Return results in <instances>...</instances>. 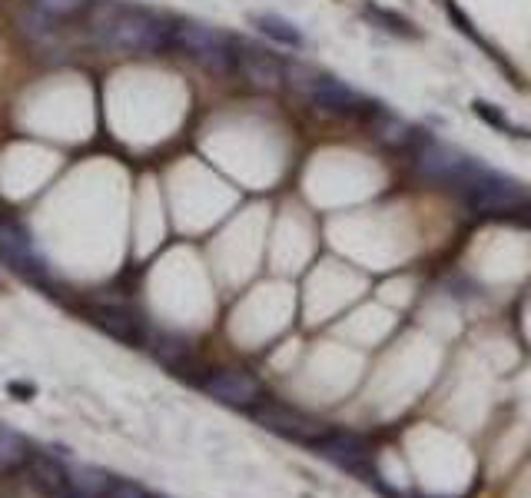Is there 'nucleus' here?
I'll use <instances>...</instances> for the list:
<instances>
[{"label": "nucleus", "mask_w": 531, "mask_h": 498, "mask_svg": "<svg viewBox=\"0 0 531 498\" xmlns=\"http://www.w3.org/2000/svg\"><path fill=\"white\" fill-rule=\"evenodd\" d=\"M0 289H4V276H0Z\"/></svg>", "instance_id": "b1692460"}, {"label": "nucleus", "mask_w": 531, "mask_h": 498, "mask_svg": "<svg viewBox=\"0 0 531 498\" xmlns=\"http://www.w3.org/2000/svg\"><path fill=\"white\" fill-rule=\"evenodd\" d=\"M7 389L14 392V396H20V399H30V396H34V386H24V382H10Z\"/></svg>", "instance_id": "5701e85b"}, {"label": "nucleus", "mask_w": 531, "mask_h": 498, "mask_svg": "<svg viewBox=\"0 0 531 498\" xmlns=\"http://www.w3.org/2000/svg\"><path fill=\"white\" fill-rule=\"evenodd\" d=\"M203 389L210 392L213 399L226 402V406H256L259 396H263V389H259V382L249 376V372H239V369H220L213 372L210 379L203 382Z\"/></svg>", "instance_id": "6e6552de"}, {"label": "nucleus", "mask_w": 531, "mask_h": 498, "mask_svg": "<svg viewBox=\"0 0 531 498\" xmlns=\"http://www.w3.org/2000/svg\"><path fill=\"white\" fill-rule=\"evenodd\" d=\"M147 342H150V349L156 352V359L166 362L170 369H176V372L186 369V362H190V346H186L180 336H170V332H166V336H163V332H153Z\"/></svg>", "instance_id": "dca6fc26"}, {"label": "nucleus", "mask_w": 531, "mask_h": 498, "mask_svg": "<svg viewBox=\"0 0 531 498\" xmlns=\"http://www.w3.org/2000/svg\"><path fill=\"white\" fill-rule=\"evenodd\" d=\"M236 74L259 93H276L286 87V60H279L263 47L236 40Z\"/></svg>", "instance_id": "423d86ee"}, {"label": "nucleus", "mask_w": 531, "mask_h": 498, "mask_svg": "<svg viewBox=\"0 0 531 498\" xmlns=\"http://www.w3.org/2000/svg\"><path fill=\"white\" fill-rule=\"evenodd\" d=\"M27 475H30V485L47 498H64L70 492V475L64 472V465H60L57 459H50V455L30 452Z\"/></svg>", "instance_id": "f8f14e48"}, {"label": "nucleus", "mask_w": 531, "mask_h": 498, "mask_svg": "<svg viewBox=\"0 0 531 498\" xmlns=\"http://www.w3.org/2000/svg\"><path fill=\"white\" fill-rule=\"evenodd\" d=\"M508 223H518V226H528V230H531V200L522 206V210H518L515 216H512V220H508Z\"/></svg>", "instance_id": "4be33fe9"}, {"label": "nucleus", "mask_w": 531, "mask_h": 498, "mask_svg": "<svg viewBox=\"0 0 531 498\" xmlns=\"http://www.w3.org/2000/svg\"><path fill=\"white\" fill-rule=\"evenodd\" d=\"M312 449H316L322 459L336 462L349 472L369 469V449L359 439H352V435H319V439H312Z\"/></svg>", "instance_id": "9b49d317"}, {"label": "nucleus", "mask_w": 531, "mask_h": 498, "mask_svg": "<svg viewBox=\"0 0 531 498\" xmlns=\"http://www.w3.org/2000/svg\"><path fill=\"white\" fill-rule=\"evenodd\" d=\"M110 475L100 469H77V475L70 479V489L83 498H103L110 492Z\"/></svg>", "instance_id": "a211bd4d"}, {"label": "nucleus", "mask_w": 531, "mask_h": 498, "mask_svg": "<svg viewBox=\"0 0 531 498\" xmlns=\"http://www.w3.org/2000/svg\"><path fill=\"white\" fill-rule=\"evenodd\" d=\"M366 123H369V130L379 147L392 150V153H412L415 140H419V127H412L409 120H402L399 113H392L389 107H382V103Z\"/></svg>", "instance_id": "1a4fd4ad"}, {"label": "nucleus", "mask_w": 531, "mask_h": 498, "mask_svg": "<svg viewBox=\"0 0 531 498\" xmlns=\"http://www.w3.org/2000/svg\"><path fill=\"white\" fill-rule=\"evenodd\" d=\"M249 24H253L263 37H269L273 44L286 47V50H299L306 44L303 30H299L293 20H286L279 14H253V17H249Z\"/></svg>", "instance_id": "4468645a"}, {"label": "nucleus", "mask_w": 531, "mask_h": 498, "mask_svg": "<svg viewBox=\"0 0 531 498\" xmlns=\"http://www.w3.org/2000/svg\"><path fill=\"white\" fill-rule=\"evenodd\" d=\"M306 100L316 103L319 110L332 113V117H349V120H369L372 113H376L379 100L366 97V93L352 90L346 80L332 77V74H316L312 80V87L306 93Z\"/></svg>", "instance_id": "39448f33"}, {"label": "nucleus", "mask_w": 531, "mask_h": 498, "mask_svg": "<svg viewBox=\"0 0 531 498\" xmlns=\"http://www.w3.org/2000/svg\"><path fill=\"white\" fill-rule=\"evenodd\" d=\"M472 163H475L472 153L458 150L452 143H442V140H435L432 133L419 130V140H415V147H412V166L419 180L455 190V183L462 180Z\"/></svg>", "instance_id": "20e7f679"}, {"label": "nucleus", "mask_w": 531, "mask_h": 498, "mask_svg": "<svg viewBox=\"0 0 531 498\" xmlns=\"http://www.w3.org/2000/svg\"><path fill=\"white\" fill-rule=\"evenodd\" d=\"M37 7L50 17H77L90 7V0H37Z\"/></svg>", "instance_id": "aec40b11"}, {"label": "nucleus", "mask_w": 531, "mask_h": 498, "mask_svg": "<svg viewBox=\"0 0 531 498\" xmlns=\"http://www.w3.org/2000/svg\"><path fill=\"white\" fill-rule=\"evenodd\" d=\"M0 256H4L20 276L37 279V283H44V279H47V263L37 256V249H34V243H30V236L20 230L17 223L0 220Z\"/></svg>", "instance_id": "0eeeda50"}, {"label": "nucleus", "mask_w": 531, "mask_h": 498, "mask_svg": "<svg viewBox=\"0 0 531 498\" xmlns=\"http://www.w3.org/2000/svg\"><path fill=\"white\" fill-rule=\"evenodd\" d=\"M452 193L462 196V203L475 216H482V220H512V216L531 200L528 183L515 180V176H508L502 170H492V166H485L482 160H475L468 166Z\"/></svg>", "instance_id": "f257e3e1"}, {"label": "nucleus", "mask_w": 531, "mask_h": 498, "mask_svg": "<svg viewBox=\"0 0 531 498\" xmlns=\"http://www.w3.org/2000/svg\"><path fill=\"white\" fill-rule=\"evenodd\" d=\"M93 323H97L107 336L127 342V346H143V329H140V319H133L130 313H123V309H113V306H97L93 309Z\"/></svg>", "instance_id": "ddd939ff"}, {"label": "nucleus", "mask_w": 531, "mask_h": 498, "mask_svg": "<svg viewBox=\"0 0 531 498\" xmlns=\"http://www.w3.org/2000/svg\"><path fill=\"white\" fill-rule=\"evenodd\" d=\"M97 30L103 44L127 54H160L170 47V24L140 7H110Z\"/></svg>", "instance_id": "f03ea898"}, {"label": "nucleus", "mask_w": 531, "mask_h": 498, "mask_svg": "<svg viewBox=\"0 0 531 498\" xmlns=\"http://www.w3.org/2000/svg\"><path fill=\"white\" fill-rule=\"evenodd\" d=\"M256 422L263 425L269 432H279V435H289V439H299V442H309L319 439V429L316 422H309L306 415H299L293 409H283V406H256L253 409Z\"/></svg>", "instance_id": "9d476101"}, {"label": "nucleus", "mask_w": 531, "mask_h": 498, "mask_svg": "<svg viewBox=\"0 0 531 498\" xmlns=\"http://www.w3.org/2000/svg\"><path fill=\"white\" fill-rule=\"evenodd\" d=\"M475 113H478V117H482L485 123H492V127H498V130H505V133H508V137H528V133H525V130H518V127H515V123H512V120H508L502 110H495V107H492V103L478 100V103H475Z\"/></svg>", "instance_id": "6ab92c4d"}, {"label": "nucleus", "mask_w": 531, "mask_h": 498, "mask_svg": "<svg viewBox=\"0 0 531 498\" xmlns=\"http://www.w3.org/2000/svg\"><path fill=\"white\" fill-rule=\"evenodd\" d=\"M170 47L196 60L210 74H236V40L213 30L210 24H200V20L170 24Z\"/></svg>", "instance_id": "7ed1b4c3"}, {"label": "nucleus", "mask_w": 531, "mask_h": 498, "mask_svg": "<svg viewBox=\"0 0 531 498\" xmlns=\"http://www.w3.org/2000/svg\"><path fill=\"white\" fill-rule=\"evenodd\" d=\"M27 455H30V445L24 435L0 425V469H20V465H27Z\"/></svg>", "instance_id": "f3484780"}, {"label": "nucleus", "mask_w": 531, "mask_h": 498, "mask_svg": "<svg viewBox=\"0 0 531 498\" xmlns=\"http://www.w3.org/2000/svg\"><path fill=\"white\" fill-rule=\"evenodd\" d=\"M103 498H150V495L143 492L140 485H133V482H113L110 492L103 495Z\"/></svg>", "instance_id": "412c9836"}, {"label": "nucleus", "mask_w": 531, "mask_h": 498, "mask_svg": "<svg viewBox=\"0 0 531 498\" xmlns=\"http://www.w3.org/2000/svg\"><path fill=\"white\" fill-rule=\"evenodd\" d=\"M362 14H366L372 24L382 30V34H392V37H402V40L419 37L415 24H412L409 17H402L399 10H385V7H379V4H366V7H362Z\"/></svg>", "instance_id": "2eb2a0df"}]
</instances>
